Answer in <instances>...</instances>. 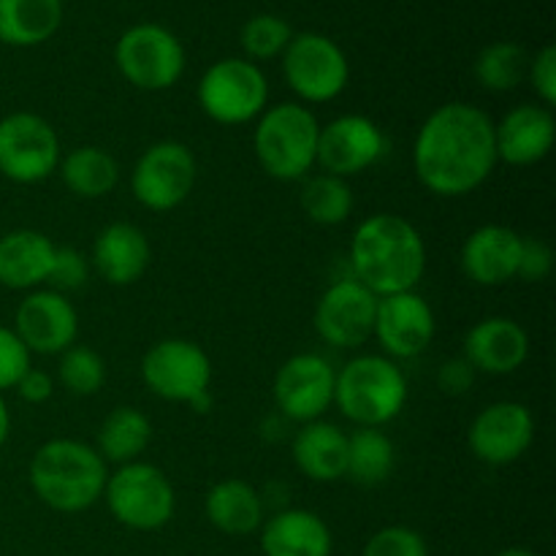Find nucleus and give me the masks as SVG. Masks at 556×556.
I'll return each instance as SVG.
<instances>
[{"mask_svg": "<svg viewBox=\"0 0 556 556\" xmlns=\"http://www.w3.org/2000/svg\"><path fill=\"white\" fill-rule=\"evenodd\" d=\"M378 296L356 277L331 282L315 307V331L320 340L340 351H353L372 337Z\"/></svg>", "mask_w": 556, "mask_h": 556, "instance_id": "obj_13", "label": "nucleus"}, {"mask_svg": "<svg viewBox=\"0 0 556 556\" xmlns=\"http://www.w3.org/2000/svg\"><path fill=\"white\" fill-rule=\"evenodd\" d=\"M109 514L128 530L152 532L172 521L177 497L166 472L147 462L119 465L103 486Z\"/></svg>", "mask_w": 556, "mask_h": 556, "instance_id": "obj_6", "label": "nucleus"}, {"mask_svg": "<svg viewBox=\"0 0 556 556\" xmlns=\"http://www.w3.org/2000/svg\"><path fill=\"white\" fill-rule=\"evenodd\" d=\"M472 380H476V369H472V364L467 362L465 356L451 358V362H445L438 372L440 389H443L445 394H454V396L465 394V391L472 386Z\"/></svg>", "mask_w": 556, "mask_h": 556, "instance_id": "obj_40", "label": "nucleus"}, {"mask_svg": "<svg viewBox=\"0 0 556 556\" xmlns=\"http://www.w3.org/2000/svg\"><path fill=\"white\" fill-rule=\"evenodd\" d=\"M532 87H535L538 98L543 101V106L552 109L556 103V49L548 43L543 47L535 58L530 60V68H527Z\"/></svg>", "mask_w": 556, "mask_h": 556, "instance_id": "obj_39", "label": "nucleus"}, {"mask_svg": "<svg viewBox=\"0 0 556 556\" xmlns=\"http://www.w3.org/2000/svg\"><path fill=\"white\" fill-rule=\"evenodd\" d=\"M407 402V380L386 356L351 358L337 372L334 405L358 427H386Z\"/></svg>", "mask_w": 556, "mask_h": 556, "instance_id": "obj_5", "label": "nucleus"}, {"mask_svg": "<svg viewBox=\"0 0 556 556\" xmlns=\"http://www.w3.org/2000/svg\"><path fill=\"white\" fill-rule=\"evenodd\" d=\"M60 0H0V41L9 47H38L60 30Z\"/></svg>", "mask_w": 556, "mask_h": 556, "instance_id": "obj_27", "label": "nucleus"}, {"mask_svg": "<svg viewBox=\"0 0 556 556\" xmlns=\"http://www.w3.org/2000/svg\"><path fill=\"white\" fill-rule=\"evenodd\" d=\"M150 239L134 223H112L92 244V269L109 286H134L150 266Z\"/></svg>", "mask_w": 556, "mask_h": 556, "instance_id": "obj_22", "label": "nucleus"}, {"mask_svg": "<svg viewBox=\"0 0 556 556\" xmlns=\"http://www.w3.org/2000/svg\"><path fill=\"white\" fill-rule=\"evenodd\" d=\"M9 432H11V413L9 407H5L3 396H0V448H3L5 440H9Z\"/></svg>", "mask_w": 556, "mask_h": 556, "instance_id": "obj_42", "label": "nucleus"}, {"mask_svg": "<svg viewBox=\"0 0 556 556\" xmlns=\"http://www.w3.org/2000/svg\"><path fill=\"white\" fill-rule=\"evenodd\" d=\"M30 369V351L25 342L16 337L14 329L0 326V394L5 389H14L16 380Z\"/></svg>", "mask_w": 556, "mask_h": 556, "instance_id": "obj_37", "label": "nucleus"}, {"mask_svg": "<svg viewBox=\"0 0 556 556\" xmlns=\"http://www.w3.org/2000/svg\"><path fill=\"white\" fill-rule=\"evenodd\" d=\"M497 556H538V554L530 552V548H505V552H500Z\"/></svg>", "mask_w": 556, "mask_h": 556, "instance_id": "obj_44", "label": "nucleus"}, {"mask_svg": "<svg viewBox=\"0 0 556 556\" xmlns=\"http://www.w3.org/2000/svg\"><path fill=\"white\" fill-rule=\"evenodd\" d=\"M497 166L494 123L472 103L451 101L434 109L413 144V168L429 193L459 199L492 177Z\"/></svg>", "mask_w": 556, "mask_h": 556, "instance_id": "obj_1", "label": "nucleus"}, {"mask_svg": "<svg viewBox=\"0 0 556 556\" xmlns=\"http://www.w3.org/2000/svg\"><path fill=\"white\" fill-rule=\"evenodd\" d=\"M65 188L79 199H103L119 182V166L101 147H79L60 161Z\"/></svg>", "mask_w": 556, "mask_h": 556, "instance_id": "obj_29", "label": "nucleus"}, {"mask_svg": "<svg viewBox=\"0 0 556 556\" xmlns=\"http://www.w3.org/2000/svg\"><path fill=\"white\" fill-rule=\"evenodd\" d=\"M554 269V253L543 239H525L519 255V271L516 277L527 282H543Z\"/></svg>", "mask_w": 556, "mask_h": 556, "instance_id": "obj_38", "label": "nucleus"}, {"mask_svg": "<svg viewBox=\"0 0 556 556\" xmlns=\"http://www.w3.org/2000/svg\"><path fill=\"white\" fill-rule=\"evenodd\" d=\"M337 372L318 353H296L275 375V402L291 421H320L334 405Z\"/></svg>", "mask_w": 556, "mask_h": 556, "instance_id": "obj_14", "label": "nucleus"}, {"mask_svg": "<svg viewBox=\"0 0 556 556\" xmlns=\"http://www.w3.org/2000/svg\"><path fill=\"white\" fill-rule=\"evenodd\" d=\"M293 462L309 481H337L345 476L348 434L329 421L304 424L293 438Z\"/></svg>", "mask_w": 556, "mask_h": 556, "instance_id": "obj_25", "label": "nucleus"}, {"mask_svg": "<svg viewBox=\"0 0 556 556\" xmlns=\"http://www.w3.org/2000/svg\"><path fill=\"white\" fill-rule=\"evenodd\" d=\"M14 331L25 348L38 356H58L76 345L79 334V315L74 304L63 293L52 291H30L20 302L14 315Z\"/></svg>", "mask_w": 556, "mask_h": 556, "instance_id": "obj_16", "label": "nucleus"}, {"mask_svg": "<svg viewBox=\"0 0 556 556\" xmlns=\"http://www.w3.org/2000/svg\"><path fill=\"white\" fill-rule=\"evenodd\" d=\"M288 87L307 103L334 101L351 79V65L340 43L320 33H296L282 52Z\"/></svg>", "mask_w": 556, "mask_h": 556, "instance_id": "obj_9", "label": "nucleus"}, {"mask_svg": "<svg viewBox=\"0 0 556 556\" xmlns=\"http://www.w3.org/2000/svg\"><path fill=\"white\" fill-rule=\"evenodd\" d=\"M152 440V424L136 407H114L106 418H103L101 429H98V445L96 451L101 454L103 462H114V465H130L139 462L147 445Z\"/></svg>", "mask_w": 556, "mask_h": 556, "instance_id": "obj_28", "label": "nucleus"}, {"mask_svg": "<svg viewBox=\"0 0 556 556\" xmlns=\"http://www.w3.org/2000/svg\"><path fill=\"white\" fill-rule=\"evenodd\" d=\"M30 486L58 514H81L103 497L106 462L79 440H49L30 459Z\"/></svg>", "mask_w": 556, "mask_h": 556, "instance_id": "obj_3", "label": "nucleus"}, {"mask_svg": "<svg viewBox=\"0 0 556 556\" xmlns=\"http://www.w3.org/2000/svg\"><path fill=\"white\" fill-rule=\"evenodd\" d=\"M60 383L74 396H92L106 383V364L92 348L71 345L60 353Z\"/></svg>", "mask_w": 556, "mask_h": 556, "instance_id": "obj_33", "label": "nucleus"}, {"mask_svg": "<svg viewBox=\"0 0 556 556\" xmlns=\"http://www.w3.org/2000/svg\"><path fill=\"white\" fill-rule=\"evenodd\" d=\"M556 139V123L552 109L521 103L510 109L500 123H494V147L497 161L510 166H535L552 152Z\"/></svg>", "mask_w": 556, "mask_h": 556, "instance_id": "obj_19", "label": "nucleus"}, {"mask_svg": "<svg viewBox=\"0 0 556 556\" xmlns=\"http://www.w3.org/2000/svg\"><path fill=\"white\" fill-rule=\"evenodd\" d=\"M114 63L119 74L139 90H168L185 71L182 41L168 27L144 22L119 36L114 47Z\"/></svg>", "mask_w": 556, "mask_h": 556, "instance_id": "obj_8", "label": "nucleus"}, {"mask_svg": "<svg viewBox=\"0 0 556 556\" xmlns=\"http://www.w3.org/2000/svg\"><path fill=\"white\" fill-rule=\"evenodd\" d=\"M320 123L302 103H277L264 109L255 125V157L269 177L296 182L309 177L318 163Z\"/></svg>", "mask_w": 556, "mask_h": 556, "instance_id": "obj_4", "label": "nucleus"}, {"mask_svg": "<svg viewBox=\"0 0 556 556\" xmlns=\"http://www.w3.org/2000/svg\"><path fill=\"white\" fill-rule=\"evenodd\" d=\"M188 405L193 407L195 413H210L212 410V394H210V391H204V394H199L195 400H190Z\"/></svg>", "mask_w": 556, "mask_h": 556, "instance_id": "obj_43", "label": "nucleus"}, {"mask_svg": "<svg viewBox=\"0 0 556 556\" xmlns=\"http://www.w3.org/2000/svg\"><path fill=\"white\" fill-rule=\"evenodd\" d=\"M434 313L416 291L378 299L372 337L391 358H416L434 337Z\"/></svg>", "mask_w": 556, "mask_h": 556, "instance_id": "obj_17", "label": "nucleus"}, {"mask_svg": "<svg viewBox=\"0 0 556 556\" xmlns=\"http://www.w3.org/2000/svg\"><path fill=\"white\" fill-rule=\"evenodd\" d=\"M60 3H63V0H60Z\"/></svg>", "mask_w": 556, "mask_h": 556, "instance_id": "obj_45", "label": "nucleus"}, {"mask_svg": "<svg viewBox=\"0 0 556 556\" xmlns=\"http://www.w3.org/2000/svg\"><path fill=\"white\" fill-rule=\"evenodd\" d=\"M206 519L212 527L233 538L253 535L264 525L266 503L248 481L228 478V481L215 483L206 494Z\"/></svg>", "mask_w": 556, "mask_h": 556, "instance_id": "obj_26", "label": "nucleus"}, {"mask_svg": "<svg viewBox=\"0 0 556 556\" xmlns=\"http://www.w3.org/2000/svg\"><path fill=\"white\" fill-rule=\"evenodd\" d=\"M521 242L525 237L508 226L489 223V226L476 228L462 248V269L476 286H505L519 271Z\"/></svg>", "mask_w": 556, "mask_h": 556, "instance_id": "obj_20", "label": "nucleus"}, {"mask_svg": "<svg viewBox=\"0 0 556 556\" xmlns=\"http://www.w3.org/2000/svg\"><path fill=\"white\" fill-rule=\"evenodd\" d=\"M527 356L530 337L514 318H483L465 337V358L476 372H516Z\"/></svg>", "mask_w": 556, "mask_h": 556, "instance_id": "obj_21", "label": "nucleus"}, {"mask_svg": "<svg viewBox=\"0 0 556 556\" xmlns=\"http://www.w3.org/2000/svg\"><path fill=\"white\" fill-rule=\"evenodd\" d=\"M527 68H530V58L525 47L514 41H494L478 52L472 74L483 90L508 92L525 81Z\"/></svg>", "mask_w": 556, "mask_h": 556, "instance_id": "obj_32", "label": "nucleus"}, {"mask_svg": "<svg viewBox=\"0 0 556 556\" xmlns=\"http://www.w3.org/2000/svg\"><path fill=\"white\" fill-rule=\"evenodd\" d=\"M396 465V451L389 434L375 427H358L348 438L345 476L362 486H378L389 481Z\"/></svg>", "mask_w": 556, "mask_h": 556, "instance_id": "obj_30", "label": "nucleus"}, {"mask_svg": "<svg viewBox=\"0 0 556 556\" xmlns=\"http://www.w3.org/2000/svg\"><path fill=\"white\" fill-rule=\"evenodd\" d=\"M14 389L25 402H30V405H41V402H47L49 396L54 394V380L49 378L43 369H36L30 364V369L16 380Z\"/></svg>", "mask_w": 556, "mask_h": 556, "instance_id": "obj_41", "label": "nucleus"}, {"mask_svg": "<svg viewBox=\"0 0 556 556\" xmlns=\"http://www.w3.org/2000/svg\"><path fill=\"white\" fill-rule=\"evenodd\" d=\"M291 38L293 30L282 16L255 14L244 22L239 41H242L248 60H271L286 52Z\"/></svg>", "mask_w": 556, "mask_h": 556, "instance_id": "obj_34", "label": "nucleus"}, {"mask_svg": "<svg viewBox=\"0 0 556 556\" xmlns=\"http://www.w3.org/2000/svg\"><path fill=\"white\" fill-rule=\"evenodd\" d=\"M90 277V261L74 248H54V258H52V269H49L47 282L52 286V291L58 293H68L81 288Z\"/></svg>", "mask_w": 556, "mask_h": 556, "instance_id": "obj_36", "label": "nucleus"}, {"mask_svg": "<svg viewBox=\"0 0 556 556\" xmlns=\"http://www.w3.org/2000/svg\"><path fill=\"white\" fill-rule=\"evenodd\" d=\"M141 378L147 389L155 396L168 402L195 400L199 394L210 391L212 362L204 348L190 340H161L141 358Z\"/></svg>", "mask_w": 556, "mask_h": 556, "instance_id": "obj_12", "label": "nucleus"}, {"mask_svg": "<svg viewBox=\"0 0 556 556\" xmlns=\"http://www.w3.org/2000/svg\"><path fill=\"white\" fill-rule=\"evenodd\" d=\"M54 244L41 231L20 228L0 237V286L11 291H36L52 269Z\"/></svg>", "mask_w": 556, "mask_h": 556, "instance_id": "obj_24", "label": "nucleus"}, {"mask_svg": "<svg viewBox=\"0 0 556 556\" xmlns=\"http://www.w3.org/2000/svg\"><path fill=\"white\" fill-rule=\"evenodd\" d=\"M386 155V136L375 119L364 114H342L320 125L318 163L331 177H356Z\"/></svg>", "mask_w": 556, "mask_h": 556, "instance_id": "obj_15", "label": "nucleus"}, {"mask_svg": "<svg viewBox=\"0 0 556 556\" xmlns=\"http://www.w3.org/2000/svg\"><path fill=\"white\" fill-rule=\"evenodd\" d=\"M535 438L532 413L521 402H494L470 427V448L483 465L503 467L521 459Z\"/></svg>", "mask_w": 556, "mask_h": 556, "instance_id": "obj_18", "label": "nucleus"}, {"mask_svg": "<svg viewBox=\"0 0 556 556\" xmlns=\"http://www.w3.org/2000/svg\"><path fill=\"white\" fill-rule=\"evenodd\" d=\"M353 277L375 296L416 291L427 271V244L410 220L394 212L369 215L351 239Z\"/></svg>", "mask_w": 556, "mask_h": 556, "instance_id": "obj_2", "label": "nucleus"}, {"mask_svg": "<svg viewBox=\"0 0 556 556\" xmlns=\"http://www.w3.org/2000/svg\"><path fill=\"white\" fill-rule=\"evenodd\" d=\"M60 166L58 130L33 112L0 119V174L16 185H36Z\"/></svg>", "mask_w": 556, "mask_h": 556, "instance_id": "obj_10", "label": "nucleus"}, {"mask_svg": "<svg viewBox=\"0 0 556 556\" xmlns=\"http://www.w3.org/2000/svg\"><path fill=\"white\" fill-rule=\"evenodd\" d=\"M269 101L264 71L248 58H226L212 63L199 81V106L220 125L253 123Z\"/></svg>", "mask_w": 556, "mask_h": 556, "instance_id": "obj_7", "label": "nucleus"}, {"mask_svg": "<svg viewBox=\"0 0 556 556\" xmlns=\"http://www.w3.org/2000/svg\"><path fill=\"white\" fill-rule=\"evenodd\" d=\"M362 556H429V548L410 527H386L369 538Z\"/></svg>", "mask_w": 556, "mask_h": 556, "instance_id": "obj_35", "label": "nucleus"}, {"mask_svg": "<svg viewBox=\"0 0 556 556\" xmlns=\"http://www.w3.org/2000/svg\"><path fill=\"white\" fill-rule=\"evenodd\" d=\"M195 157L182 141H157L147 147L130 172L136 201L152 212L177 210L195 185Z\"/></svg>", "mask_w": 556, "mask_h": 556, "instance_id": "obj_11", "label": "nucleus"}, {"mask_svg": "<svg viewBox=\"0 0 556 556\" xmlns=\"http://www.w3.org/2000/svg\"><path fill=\"white\" fill-rule=\"evenodd\" d=\"M264 556H331V530L304 508L277 510L261 525Z\"/></svg>", "mask_w": 556, "mask_h": 556, "instance_id": "obj_23", "label": "nucleus"}, {"mask_svg": "<svg viewBox=\"0 0 556 556\" xmlns=\"http://www.w3.org/2000/svg\"><path fill=\"white\" fill-rule=\"evenodd\" d=\"M299 201H302L304 215L318 226H340L353 212V193L348 179L331 177L326 172L304 179Z\"/></svg>", "mask_w": 556, "mask_h": 556, "instance_id": "obj_31", "label": "nucleus"}]
</instances>
